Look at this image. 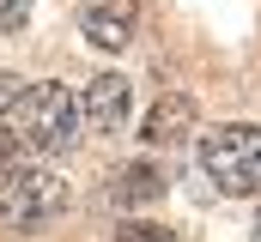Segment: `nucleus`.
I'll use <instances>...</instances> for the list:
<instances>
[{"mask_svg": "<svg viewBox=\"0 0 261 242\" xmlns=\"http://www.w3.org/2000/svg\"><path fill=\"white\" fill-rule=\"evenodd\" d=\"M134 24H140V0H85L79 12V31L91 49H128Z\"/></svg>", "mask_w": 261, "mask_h": 242, "instance_id": "20e7f679", "label": "nucleus"}, {"mask_svg": "<svg viewBox=\"0 0 261 242\" xmlns=\"http://www.w3.org/2000/svg\"><path fill=\"white\" fill-rule=\"evenodd\" d=\"M189 127H195V97L189 91H164L152 103L146 127H140V139L146 145H176V139H189Z\"/></svg>", "mask_w": 261, "mask_h": 242, "instance_id": "0eeeda50", "label": "nucleus"}, {"mask_svg": "<svg viewBox=\"0 0 261 242\" xmlns=\"http://www.w3.org/2000/svg\"><path fill=\"white\" fill-rule=\"evenodd\" d=\"M79 121H85L91 133H116V127H128V79H122V73L91 79V91L79 97Z\"/></svg>", "mask_w": 261, "mask_h": 242, "instance_id": "39448f33", "label": "nucleus"}, {"mask_svg": "<svg viewBox=\"0 0 261 242\" xmlns=\"http://www.w3.org/2000/svg\"><path fill=\"white\" fill-rule=\"evenodd\" d=\"M6 127L18 133V145H31V152H61L73 145V133H79V97L67 91V85H31V91H18L12 97V115Z\"/></svg>", "mask_w": 261, "mask_h": 242, "instance_id": "f03ea898", "label": "nucleus"}, {"mask_svg": "<svg viewBox=\"0 0 261 242\" xmlns=\"http://www.w3.org/2000/svg\"><path fill=\"white\" fill-rule=\"evenodd\" d=\"M12 158H18V133H12V127L0 121V182L12 176Z\"/></svg>", "mask_w": 261, "mask_h": 242, "instance_id": "9d476101", "label": "nucleus"}, {"mask_svg": "<svg viewBox=\"0 0 261 242\" xmlns=\"http://www.w3.org/2000/svg\"><path fill=\"white\" fill-rule=\"evenodd\" d=\"M195 164L219 194H237V200L261 194V127H243V121L206 127L195 145Z\"/></svg>", "mask_w": 261, "mask_h": 242, "instance_id": "f257e3e1", "label": "nucleus"}, {"mask_svg": "<svg viewBox=\"0 0 261 242\" xmlns=\"http://www.w3.org/2000/svg\"><path fill=\"white\" fill-rule=\"evenodd\" d=\"M61 212H67V182L55 170H12L0 182V218L12 230H43Z\"/></svg>", "mask_w": 261, "mask_h": 242, "instance_id": "7ed1b4c3", "label": "nucleus"}, {"mask_svg": "<svg viewBox=\"0 0 261 242\" xmlns=\"http://www.w3.org/2000/svg\"><path fill=\"white\" fill-rule=\"evenodd\" d=\"M116 242H176V236H170L164 224H122V230H116Z\"/></svg>", "mask_w": 261, "mask_h": 242, "instance_id": "6e6552de", "label": "nucleus"}, {"mask_svg": "<svg viewBox=\"0 0 261 242\" xmlns=\"http://www.w3.org/2000/svg\"><path fill=\"white\" fill-rule=\"evenodd\" d=\"M31 18V0H0V31H18Z\"/></svg>", "mask_w": 261, "mask_h": 242, "instance_id": "1a4fd4ad", "label": "nucleus"}, {"mask_svg": "<svg viewBox=\"0 0 261 242\" xmlns=\"http://www.w3.org/2000/svg\"><path fill=\"white\" fill-rule=\"evenodd\" d=\"M170 182H164V164H152V158H134L122 170H110L103 182V200L110 206H146V200H158Z\"/></svg>", "mask_w": 261, "mask_h": 242, "instance_id": "423d86ee", "label": "nucleus"}]
</instances>
